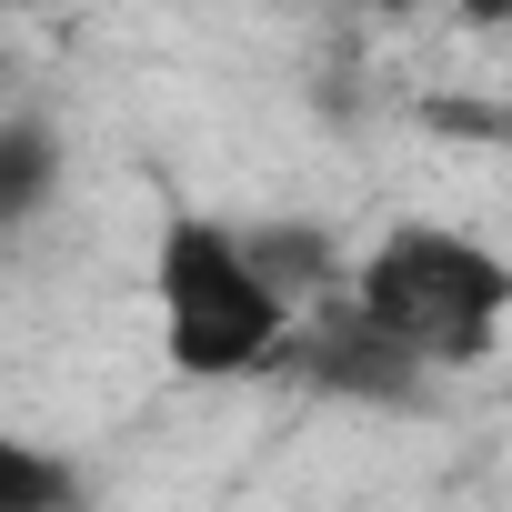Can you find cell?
<instances>
[{
    "label": "cell",
    "mask_w": 512,
    "mask_h": 512,
    "mask_svg": "<svg viewBox=\"0 0 512 512\" xmlns=\"http://www.w3.org/2000/svg\"><path fill=\"white\" fill-rule=\"evenodd\" d=\"M151 302H161V362L181 382H251V372H272L292 322H302L262 282L241 221L191 211V201H171L161 231H151Z\"/></svg>",
    "instance_id": "cell-1"
},
{
    "label": "cell",
    "mask_w": 512,
    "mask_h": 512,
    "mask_svg": "<svg viewBox=\"0 0 512 512\" xmlns=\"http://www.w3.org/2000/svg\"><path fill=\"white\" fill-rule=\"evenodd\" d=\"M352 312L372 332H392L422 372H452V362H482L492 332L512 322V262L492 241L452 231V221H392L362 262H352Z\"/></svg>",
    "instance_id": "cell-2"
},
{
    "label": "cell",
    "mask_w": 512,
    "mask_h": 512,
    "mask_svg": "<svg viewBox=\"0 0 512 512\" xmlns=\"http://www.w3.org/2000/svg\"><path fill=\"white\" fill-rule=\"evenodd\" d=\"M272 372H292L302 392H332V402H382V412L422 402V362H412L392 332H372V322L352 312V292L312 302V312L292 322V342H282Z\"/></svg>",
    "instance_id": "cell-3"
},
{
    "label": "cell",
    "mask_w": 512,
    "mask_h": 512,
    "mask_svg": "<svg viewBox=\"0 0 512 512\" xmlns=\"http://www.w3.org/2000/svg\"><path fill=\"white\" fill-rule=\"evenodd\" d=\"M61 131L41 121V111H11V121H0V241H11V231H31L51 201H61Z\"/></svg>",
    "instance_id": "cell-4"
},
{
    "label": "cell",
    "mask_w": 512,
    "mask_h": 512,
    "mask_svg": "<svg viewBox=\"0 0 512 512\" xmlns=\"http://www.w3.org/2000/svg\"><path fill=\"white\" fill-rule=\"evenodd\" d=\"M0 512H81V472L0 422Z\"/></svg>",
    "instance_id": "cell-5"
},
{
    "label": "cell",
    "mask_w": 512,
    "mask_h": 512,
    "mask_svg": "<svg viewBox=\"0 0 512 512\" xmlns=\"http://www.w3.org/2000/svg\"><path fill=\"white\" fill-rule=\"evenodd\" d=\"M462 31H512V0H452Z\"/></svg>",
    "instance_id": "cell-6"
},
{
    "label": "cell",
    "mask_w": 512,
    "mask_h": 512,
    "mask_svg": "<svg viewBox=\"0 0 512 512\" xmlns=\"http://www.w3.org/2000/svg\"><path fill=\"white\" fill-rule=\"evenodd\" d=\"M502 402H512V382H502Z\"/></svg>",
    "instance_id": "cell-7"
}]
</instances>
